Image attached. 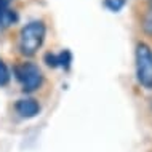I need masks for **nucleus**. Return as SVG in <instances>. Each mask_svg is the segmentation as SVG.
<instances>
[{
	"label": "nucleus",
	"mask_w": 152,
	"mask_h": 152,
	"mask_svg": "<svg viewBox=\"0 0 152 152\" xmlns=\"http://www.w3.org/2000/svg\"><path fill=\"white\" fill-rule=\"evenodd\" d=\"M15 75L24 91H35L42 85V71L34 63H21L15 66Z\"/></svg>",
	"instance_id": "7ed1b4c3"
},
{
	"label": "nucleus",
	"mask_w": 152,
	"mask_h": 152,
	"mask_svg": "<svg viewBox=\"0 0 152 152\" xmlns=\"http://www.w3.org/2000/svg\"><path fill=\"white\" fill-rule=\"evenodd\" d=\"M11 75H10V69L7 67V64L3 63L2 59H0V87H5L8 85V82H10Z\"/></svg>",
	"instance_id": "6e6552de"
},
{
	"label": "nucleus",
	"mask_w": 152,
	"mask_h": 152,
	"mask_svg": "<svg viewBox=\"0 0 152 152\" xmlns=\"http://www.w3.org/2000/svg\"><path fill=\"white\" fill-rule=\"evenodd\" d=\"M15 109L21 117L32 118L40 112V104L34 99V98H23V99H19L18 102H16Z\"/></svg>",
	"instance_id": "20e7f679"
},
{
	"label": "nucleus",
	"mask_w": 152,
	"mask_h": 152,
	"mask_svg": "<svg viewBox=\"0 0 152 152\" xmlns=\"http://www.w3.org/2000/svg\"><path fill=\"white\" fill-rule=\"evenodd\" d=\"M141 29L146 35L152 37V0H151L149 7H147V10L144 11V15L141 18Z\"/></svg>",
	"instance_id": "423d86ee"
},
{
	"label": "nucleus",
	"mask_w": 152,
	"mask_h": 152,
	"mask_svg": "<svg viewBox=\"0 0 152 152\" xmlns=\"http://www.w3.org/2000/svg\"><path fill=\"white\" fill-rule=\"evenodd\" d=\"M126 0H104V7L110 10L112 13H117V11H120L123 7H125Z\"/></svg>",
	"instance_id": "0eeeda50"
},
{
	"label": "nucleus",
	"mask_w": 152,
	"mask_h": 152,
	"mask_svg": "<svg viewBox=\"0 0 152 152\" xmlns=\"http://www.w3.org/2000/svg\"><path fill=\"white\" fill-rule=\"evenodd\" d=\"M16 21L15 11L10 10L8 0H0V26H10Z\"/></svg>",
	"instance_id": "39448f33"
},
{
	"label": "nucleus",
	"mask_w": 152,
	"mask_h": 152,
	"mask_svg": "<svg viewBox=\"0 0 152 152\" xmlns=\"http://www.w3.org/2000/svg\"><path fill=\"white\" fill-rule=\"evenodd\" d=\"M134 71L141 87L152 90V48L146 42H138L134 48Z\"/></svg>",
	"instance_id": "f03ea898"
},
{
	"label": "nucleus",
	"mask_w": 152,
	"mask_h": 152,
	"mask_svg": "<svg viewBox=\"0 0 152 152\" xmlns=\"http://www.w3.org/2000/svg\"><path fill=\"white\" fill-rule=\"evenodd\" d=\"M45 35H47V26L43 21H31L19 31L18 35V48L24 56H34L39 48L42 47Z\"/></svg>",
	"instance_id": "f257e3e1"
}]
</instances>
